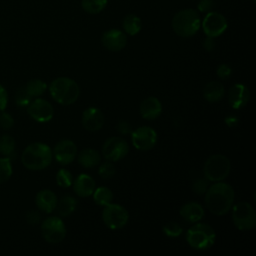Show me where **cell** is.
I'll use <instances>...</instances> for the list:
<instances>
[{"instance_id":"obj_1","label":"cell","mask_w":256,"mask_h":256,"mask_svg":"<svg viewBox=\"0 0 256 256\" xmlns=\"http://www.w3.org/2000/svg\"><path fill=\"white\" fill-rule=\"evenodd\" d=\"M235 192L228 183L219 181L210 185L205 192V206L216 216L227 214L234 203Z\"/></svg>"},{"instance_id":"obj_2","label":"cell","mask_w":256,"mask_h":256,"mask_svg":"<svg viewBox=\"0 0 256 256\" xmlns=\"http://www.w3.org/2000/svg\"><path fill=\"white\" fill-rule=\"evenodd\" d=\"M53 154L51 148L43 142H33L25 147L21 154L23 166L32 171L47 168L52 162Z\"/></svg>"},{"instance_id":"obj_3","label":"cell","mask_w":256,"mask_h":256,"mask_svg":"<svg viewBox=\"0 0 256 256\" xmlns=\"http://www.w3.org/2000/svg\"><path fill=\"white\" fill-rule=\"evenodd\" d=\"M53 100L60 105L68 106L75 103L80 95V87L69 77H57L48 87Z\"/></svg>"},{"instance_id":"obj_4","label":"cell","mask_w":256,"mask_h":256,"mask_svg":"<svg viewBox=\"0 0 256 256\" xmlns=\"http://www.w3.org/2000/svg\"><path fill=\"white\" fill-rule=\"evenodd\" d=\"M173 31L180 37L189 38L194 36L200 29L201 19L198 11L187 8L177 12L172 18Z\"/></svg>"},{"instance_id":"obj_5","label":"cell","mask_w":256,"mask_h":256,"mask_svg":"<svg viewBox=\"0 0 256 256\" xmlns=\"http://www.w3.org/2000/svg\"><path fill=\"white\" fill-rule=\"evenodd\" d=\"M185 238L191 248L205 251L214 245L216 232L209 224L196 222L187 230Z\"/></svg>"},{"instance_id":"obj_6","label":"cell","mask_w":256,"mask_h":256,"mask_svg":"<svg viewBox=\"0 0 256 256\" xmlns=\"http://www.w3.org/2000/svg\"><path fill=\"white\" fill-rule=\"evenodd\" d=\"M231 170V162L222 154H213L204 163V177L211 182L223 181L228 177Z\"/></svg>"},{"instance_id":"obj_7","label":"cell","mask_w":256,"mask_h":256,"mask_svg":"<svg viewBox=\"0 0 256 256\" xmlns=\"http://www.w3.org/2000/svg\"><path fill=\"white\" fill-rule=\"evenodd\" d=\"M232 221L234 226L241 231H247L256 226V212L253 206L241 201L232 206Z\"/></svg>"},{"instance_id":"obj_8","label":"cell","mask_w":256,"mask_h":256,"mask_svg":"<svg viewBox=\"0 0 256 256\" xmlns=\"http://www.w3.org/2000/svg\"><path fill=\"white\" fill-rule=\"evenodd\" d=\"M40 229L44 240L52 244L62 242L67 233V228L63 220L58 216H50L45 218L41 222Z\"/></svg>"},{"instance_id":"obj_9","label":"cell","mask_w":256,"mask_h":256,"mask_svg":"<svg viewBox=\"0 0 256 256\" xmlns=\"http://www.w3.org/2000/svg\"><path fill=\"white\" fill-rule=\"evenodd\" d=\"M102 220L109 229L118 230L128 223L129 213L122 205L111 202L104 206L102 210Z\"/></svg>"},{"instance_id":"obj_10","label":"cell","mask_w":256,"mask_h":256,"mask_svg":"<svg viewBox=\"0 0 256 256\" xmlns=\"http://www.w3.org/2000/svg\"><path fill=\"white\" fill-rule=\"evenodd\" d=\"M129 152V146L126 140L121 137L114 136L108 138L102 146V154L104 158L111 162H117Z\"/></svg>"},{"instance_id":"obj_11","label":"cell","mask_w":256,"mask_h":256,"mask_svg":"<svg viewBox=\"0 0 256 256\" xmlns=\"http://www.w3.org/2000/svg\"><path fill=\"white\" fill-rule=\"evenodd\" d=\"M157 132L150 126H140L131 132L133 146L140 151L151 150L157 143Z\"/></svg>"},{"instance_id":"obj_12","label":"cell","mask_w":256,"mask_h":256,"mask_svg":"<svg viewBox=\"0 0 256 256\" xmlns=\"http://www.w3.org/2000/svg\"><path fill=\"white\" fill-rule=\"evenodd\" d=\"M203 32L206 36L216 38L222 35L227 27L228 23L224 15L219 12H207L203 21L201 22Z\"/></svg>"},{"instance_id":"obj_13","label":"cell","mask_w":256,"mask_h":256,"mask_svg":"<svg viewBox=\"0 0 256 256\" xmlns=\"http://www.w3.org/2000/svg\"><path fill=\"white\" fill-rule=\"evenodd\" d=\"M28 115L39 123H46L52 120L54 116V109L50 102L42 98H35L27 106Z\"/></svg>"},{"instance_id":"obj_14","label":"cell","mask_w":256,"mask_h":256,"mask_svg":"<svg viewBox=\"0 0 256 256\" xmlns=\"http://www.w3.org/2000/svg\"><path fill=\"white\" fill-rule=\"evenodd\" d=\"M52 154L60 165H69L77 156V146L72 140L63 139L55 145Z\"/></svg>"},{"instance_id":"obj_15","label":"cell","mask_w":256,"mask_h":256,"mask_svg":"<svg viewBox=\"0 0 256 256\" xmlns=\"http://www.w3.org/2000/svg\"><path fill=\"white\" fill-rule=\"evenodd\" d=\"M101 43L107 50L118 52L126 46L127 36L123 31L119 29H109L102 34Z\"/></svg>"},{"instance_id":"obj_16","label":"cell","mask_w":256,"mask_h":256,"mask_svg":"<svg viewBox=\"0 0 256 256\" xmlns=\"http://www.w3.org/2000/svg\"><path fill=\"white\" fill-rule=\"evenodd\" d=\"M81 122L83 127L90 132L99 131L105 122L103 112L97 107H88L82 113Z\"/></svg>"},{"instance_id":"obj_17","label":"cell","mask_w":256,"mask_h":256,"mask_svg":"<svg viewBox=\"0 0 256 256\" xmlns=\"http://www.w3.org/2000/svg\"><path fill=\"white\" fill-rule=\"evenodd\" d=\"M250 99V91L244 84L236 83L228 91V102L234 109H241L246 106Z\"/></svg>"},{"instance_id":"obj_18","label":"cell","mask_w":256,"mask_h":256,"mask_svg":"<svg viewBox=\"0 0 256 256\" xmlns=\"http://www.w3.org/2000/svg\"><path fill=\"white\" fill-rule=\"evenodd\" d=\"M139 111L143 119L155 120L162 113V103L158 98L149 96L140 103Z\"/></svg>"},{"instance_id":"obj_19","label":"cell","mask_w":256,"mask_h":256,"mask_svg":"<svg viewBox=\"0 0 256 256\" xmlns=\"http://www.w3.org/2000/svg\"><path fill=\"white\" fill-rule=\"evenodd\" d=\"M71 186L73 187L75 194L83 198L91 196L96 188L95 180L90 175L85 173L79 174L75 179H73Z\"/></svg>"},{"instance_id":"obj_20","label":"cell","mask_w":256,"mask_h":256,"mask_svg":"<svg viewBox=\"0 0 256 256\" xmlns=\"http://www.w3.org/2000/svg\"><path fill=\"white\" fill-rule=\"evenodd\" d=\"M57 196L50 189H42L35 196V204L43 213L50 214L56 209Z\"/></svg>"},{"instance_id":"obj_21","label":"cell","mask_w":256,"mask_h":256,"mask_svg":"<svg viewBox=\"0 0 256 256\" xmlns=\"http://www.w3.org/2000/svg\"><path fill=\"white\" fill-rule=\"evenodd\" d=\"M180 216L189 223L199 222L205 215L204 208L198 202H187L179 210Z\"/></svg>"},{"instance_id":"obj_22","label":"cell","mask_w":256,"mask_h":256,"mask_svg":"<svg viewBox=\"0 0 256 256\" xmlns=\"http://www.w3.org/2000/svg\"><path fill=\"white\" fill-rule=\"evenodd\" d=\"M225 95V88L221 82L210 81L203 88V97L210 103L220 101Z\"/></svg>"},{"instance_id":"obj_23","label":"cell","mask_w":256,"mask_h":256,"mask_svg":"<svg viewBox=\"0 0 256 256\" xmlns=\"http://www.w3.org/2000/svg\"><path fill=\"white\" fill-rule=\"evenodd\" d=\"M77 160L82 167L92 169L100 163L101 156L97 150L93 148H85L80 151Z\"/></svg>"},{"instance_id":"obj_24","label":"cell","mask_w":256,"mask_h":256,"mask_svg":"<svg viewBox=\"0 0 256 256\" xmlns=\"http://www.w3.org/2000/svg\"><path fill=\"white\" fill-rule=\"evenodd\" d=\"M77 207V200L70 196V195H65L63 196L59 201H57L56 209L61 217H68L70 216Z\"/></svg>"},{"instance_id":"obj_25","label":"cell","mask_w":256,"mask_h":256,"mask_svg":"<svg viewBox=\"0 0 256 256\" xmlns=\"http://www.w3.org/2000/svg\"><path fill=\"white\" fill-rule=\"evenodd\" d=\"M122 27H123L125 34H128L130 36H135L141 31L142 22H141V19L137 15L128 14L123 19Z\"/></svg>"},{"instance_id":"obj_26","label":"cell","mask_w":256,"mask_h":256,"mask_svg":"<svg viewBox=\"0 0 256 256\" xmlns=\"http://www.w3.org/2000/svg\"><path fill=\"white\" fill-rule=\"evenodd\" d=\"M25 91L33 99L41 96L47 90V84L41 79H31L24 86Z\"/></svg>"},{"instance_id":"obj_27","label":"cell","mask_w":256,"mask_h":256,"mask_svg":"<svg viewBox=\"0 0 256 256\" xmlns=\"http://www.w3.org/2000/svg\"><path fill=\"white\" fill-rule=\"evenodd\" d=\"M93 200L98 206H106L110 204L113 200V193L112 191L105 186H100L98 188H95L93 192Z\"/></svg>"},{"instance_id":"obj_28","label":"cell","mask_w":256,"mask_h":256,"mask_svg":"<svg viewBox=\"0 0 256 256\" xmlns=\"http://www.w3.org/2000/svg\"><path fill=\"white\" fill-rule=\"evenodd\" d=\"M15 139L11 135L3 134L0 136V154L3 157L11 159V156L15 153Z\"/></svg>"},{"instance_id":"obj_29","label":"cell","mask_w":256,"mask_h":256,"mask_svg":"<svg viewBox=\"0 0 256 256\" xmlns=\"http://www.w3.org/2000/svg\"><path fill=\"white\" fill-rule=\"evenodd\" d=\"M108 3V0H81L83 10L89 14H98L103 11Z\"/></svg>"},{"instance_id":"obj_30","label":"cell","mask_w":256,"mask_h":256,"mask_svg":"<svg viewBox=\"0 0 256 256\" xmlns=\"http://www.w3.org/2000/svg\"><path fill=\"white\" fill-rule=\"evenodd\" d=\"M13 168L11 159L8 157H0V184L8 181L12 176Z\"/></svg>"},{"instance_id":"obj_31","label":"cell","mask_w":256,"mask_h":256,"mask_svg":"<svg viewBox=\"0 0 256 256\" xmlns=\"http://www.w3.org/2000/svg\"><path fill=\"white\" fill-rule=\"evenodd\" d=\"M56 183L61 188H68L73 183V175L67 169H60L56 174Z\"/></svg>"},{"instance_id":"obj_32","label":"cell","mask_w":256,"mask_h":256,"mask_svg":"<svg viewBox=\"0 0 256 256\" xmlns=\"http://www.w3.org/2000/svg\"><path fill=\"white\" fill-rule=\"evenodd\" d=\"M162 231L167 237L175 238L183 233V228L179 223L175 221H170L162 226Z\"/></svg>"},{"instance_id":"obj_33","label":"cell","mask_w":256,"mask_h":256,"mask_svg":"<svg viewBox=\"0 0 256 256\" xmlns=\"http://www.w3.org/2000/svg\"><path fill=\"white\" fill-rule=\"evenodd\" d=\"M115 173H116V169L113 162L108 160L103 164H101L98 169V174L103 179H110L115 175Z\"/></svg>"},{"instance_id":"obj_34","label":"cell","mask_w":256,"mask_h":256,"mask_svg":"<svg viewBox=\"0 0 256 256\" xmlns=\"http://www.w3.org/2000/svg\"><path fill=\"white\" fill-rule=\"evenodd\" d=\"M31 101L32 98L25 91L24 87L19 88L15 93V103L18 107H27Z\"/></svg>"},{"instance_id":"obj_35","label":"cell","mask_w":256,"mask_h":256,"mask_svg":"<svg viewBox=\"0 0 256 256\" xmlns=\"http://www.w3.org/2000/svg\"><path fill=\"white\" fill-rule=\"evenodd\" d=\"M14 125V118L5 110L0 111V128L3 130H10Z\"/></svg>"},{"instance_id":"obj_36","label":"cell","mask_w":256,"mask_h":256,"mask_svg":"<svg viewBox=\"0 0 256 256\" xmlns=\"http://www.w3.org/2000/svg\"><path fill=\"white\" fill-rule=\"evenodd\" d=\"M208 188V180L206 178L202 179H196L193 184H192V190L197 194V195H202L205 194L206 190Z\"/></svg>"},{"instance_id":"obj_37","label":"cell","mask_w":256,"mask_h":256,"mask_svg":"<svg viewBox=\"0 0 256 256\" xmlns=\"http://www.w3.org/2000/svg\"><path fill=\"white\" fill-rule=\"evenodd\" d=\"M216 74L222 80L228 79L232 75V68L227 64H219L216 68Z\"/></svg>"},{"instance_id":"obj_38","label":"cell","mask_w":256,"mask_h":256,"mask_svg":"<svg viewBox=\"0 0 256 256\" xmlns=\"http://www.w3.org/2000/svg\"><path fill=\"white\" fill-rule=\"evenodd\" d=\"M214 7V1L213 0H199L197 4V10L201 13H207L212 10Z\"/></svg>"},{"instance_id":"obj_39","label":"cell","mask_w":256,"mask_h":256,"mask_svg":"<svg viewBox=\"0 0 256 256\" xmlns=\"http://www.w3.org/2000/svg\"><path fill=\"white\" fill-rule=\"evenodd\" d=\"M41 220V216L40 213L38 211L35 210H30L26 213V221L30 224V225H36L39 224Z\"/></svg>"},{"instance_id":"obj_40","label":"cell","mask_w":256,"mask_h":256,"mask_svg":"<svg viewBox=\"0 0 256 256\" xmlns=\"http://www.w3.org/2000/svg\"><path fill=\"white\" fill-rule=\"evenodd\" d=\"M8 100H9L8 92L5 89V87L0 84V111H3L6 109Z\"/></svg>"},{"instance_id":"obj_41","label":"cell","mask_w":256,"mask_h":256,"mask_svg":"<svg viewBox=\"0 0 256 256\" xmlns=\"http://www.w3.org/2000/svg\"><path fill=\"white\" fill-rule=\"evenodd\" d=\"M117 131L121 134H128V133H131L132 132V129H131V125L122 120V121H119L118 124H117Z\"/></svg>"},{"instance_id":"obj_42","label":"cell","mask_w":256,"mask_h":256,"mask_svg":"<svg viewBox=\"0 0 256 256\" xmlns=\"http://www.w3.org/2000/svg\"><path fill=\"white\" fill-rule=\"evenodd\" d=\"M215 46H216V43H215L214 38L206 36V38H205L204 41H203V48H204L207 52H211V51L214 50Z\"/></svg>"}]
</instances>
